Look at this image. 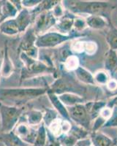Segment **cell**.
I'll use <instances>...</instances> for the list:
<instances>
[{
  "label": "cell",
  "mask_w": 117,
  "mask_h": 146,
  "mask_svg": "<svg viewBox=\"0 0 117 146\" xmlns=\"http://www.w3.org/2000/svg\"><path fill=\"white\" fill-rule=\"evenodd\" d=\"M66 11L77 16L82 14L89 15H100L110 21V15L116 6L107 1H80L64 0L61 1Z\"/></svg>",
  "instance_id": "6da1fadb"
},
{
  "label": "cell",
  "mask_w": 117,
  "mask_h": 146,
  "mask_svg": "<svg viewBox=\"0 0 117 146\" xmlns=\"http://www.w3.org/2000/svg\"><path fill=\"white\" fill-rule=\"evenodd\" d=\"M49 88H0V102L11 106H25L27 103L46 94Z\"/></svg>",
  "instance_id": "7a4b0ae2"
},
{
  "label": "cell",
  "mask_w": 117,
  "mask_h": 146,
  "mask_svg": "<svg viewBox=\"0 0 117 146\" xmlns=\"http://www.w3.org/2000/svg\"><path fill=\"white\" fill-rule=\"evenodd\" d=\"M19 58L23 64L21 72V83L32 78L47 75H52L56 78H58V70L56 66H49L40 60L30 58L23 52L19 53Z\"/></svg>",
  "instance_id": "3957f363"
},
{
  "label": "cell",
  "mask_w": 117,
  "mask_h": 146,
  "mask_svg": "<svg viewBox=\"0 0 117 146\" xmlns=\"http://www.w3.org/2000/svg\"><path fill=\"white\" fill-rule=\"evenodd\" d=\"M86 36V34L78 33L73 29L70 35H63L58 32H48L47 33L37 36L35 45L39 49L54 48L62 44L75 40V39H78Z\"/></svg>",
  "instance_id": "277c9868"
},
{
  "label": "cell",
  "mask_w": 117,
  "mask_h": 146,
  "mask_svg": "<svg viewBox=\"0 0 117 146\" xmlns=\"http://www.w3.org/2000/svg\"><path fill=\"white\" fill-rule=\"evenodd\" d=\"M25 112V106H11L0 102L1 133H8L13 131Z\"/></svg>",
  "instance_id": "5b68a950"
},
{
  "label": "cell",
  "mask_w": 117,
  "mask_h": 146,
  "mask_svg": "<svg viewBox=\"0 0 117 146\" xmlns=\"http://www.w3.org/2000/svg\"><path fill=\"white\" fill-rule=\"evenodd\" d=\"M37 36L34 32L33 29L31 27L24 33L19 45V53L23 52L27 56L34 59H39L40 49L36 46V40Z\"/></svg>",
  "instance_id": "8992f818"
},
{
  "label": "cell",
  "mask_w": 117,
  "mask_h": 146,
  "mask_svg": "<svg viewBox=\"0 0 117 146\" xmlns=\"http://www.w3.org/2000/svg\"><path fill=\"white\" fill-rule=\"evenodd\" d=\"M70 121H73L78 126L84 128L89 131L91 128L92 118L89 111L84 104H79L73 107L67 108Z\"/></svg>",
  "instance_id": "52a82bcc"
},
{
  "label": "cell",
  "mask_w": 117,
  "mask_h": 146,
  "mask_svg": "<svg viewBox=\"0 0 117 146\" xmlns=\"http://www.w3.org/2000/svg\"><path fill=\"white\" fill-rule=\"evenodd\" d=\"M57 19L54 16L51 10L41 13L35 17L33 21L34 32L37 36L47 33L52 27H55Z\"/></svg>",
  "instance_id": "ba28073f"
},
{
  "label": "cell",
  "mask_w": 117,
  "mask_h": 146,
  "mask_svg": "<svg viewBox=\"0 0 117 146\" xmlns=\"http://www.w3.org/2000/svg\"><path fill=\"white\" fill-rule=\"evenodd\" d=\"M79 87H76V83L74 82L72 78L67 75H64L58 77L49 87V91H51L57 95H60L64 93H77Z\"/></svg>",
  "instance_id": "9c48e42d"
},
{
  "label": "cell",
  "mask_w": 117,
  "mask_h": 146,
  "mask_svg": "<svg viewBox=\"0 0 117 146\" xmlns=\"http://www.w3.org/2000/svg\"><path fill=\"white\" fill-rule=\"evenodd\" d=\"M13 131L27 144L33 146L37 133V128L31 126L27 122H21L17 124Z\"/></svg>",
  "instance_id": "30bf717a"
},
{
  "label": "cell",
  "mask_w": 117,
  "mask_h": 146,
  "mask_svg": "<svg viewBox=\"0 0 117 146\" xmlns=\"http://www.w3.org/2000/svg\"><path fill=\"white\" fill-rule=\"evenodd\" d=\"M14 70H15V66L10 58L8 42L6 41L5 43V48H4L2 66L0 69V76L1 78H9L13 75Z\"/></svg>",
  "instance_id": "8fae6325"
},
{
  "label": "cell",
  "mask_w": 117,
  "mask_h": 146,
  "mask_svg": "<svg viewBox=\"0 0 117 146\" xmlns=\"http://www.w3.org/2000/svg\"><path fill=\"white\" fill-rule=\"evenodd\" d=\"M76 15L66 11L62 18L58 19L56 23L55 28L57 32L63 35H70L73 29L74 19Z\"/></svg>",
  "instance_id": "7c38bea8"
},
{
  "label": "cell",
  "mask_w": 117,
  "mask_h": 146,
  "mask_svg": "<svg viewBox=\"0 0 117 146\" xmlns=\"http://www.w3.org/2000/svg\"><path fill=\"white\" fill-rule=\"evenodd\" d=\"M15 20L19 27V32L25 33L30 28L32 23H33L34 18L31 14L30 10L23 8L18 13Z\"/></svg>",
  "instance_id": "4fadbf2b"
},
{
  "label": "cell",
  "mask_w": 117,
  "mask_h": 146,
  "mask_svg": "<svg viewBox=\"0 0 117 146\" xmlns=\"http://www.w3.org/2000/svg\"><path fill=\"white\" fill-rule=\"evenodd\" d=\"M46 94L47 96H48V98H49V101L51 103V105H53L54 109L58 112L59 115H60L63 119L71 121H70V115H69L67 108L64 106V105H63V103L59 100L58 96H57V94H55L54 93H53V92H51V91H49V90L47 91Z\"/></svg>",
  "instance_id": "5bb4252c"
},
{
  "label": "cell",
  "mask_w": 117,
  "mask_h": 146,
  "mask_svg": "<svg viewBox=\"0 0 117 146\" xmlns=\"http://www.w3.org/2000/svg\"><path fill=\"white\" fill-rule=\"evenodd\" d=\"M105 70L110 76L114 77L117 72V51L109 49L105 54L104 61Z\"/></svg>",
  "instance_id": "9a60e30c"
},
{
  "label": "cell",
  "mask_w": 117,
  "mask_h": 146,
  "mask_svg": "<svg viewBox=\"0 0 117 146\" xmlns=\"http://www.w3.org/2000/svg\"><path fill=\"white\" fill-rule=\"evenodd\" d=\"M93 146H116L117 143L101 131L91 132L89 136Z\"/></svg>",
  "instance_id": "2e32d148"
},
{
  "label": "cell",
  "mask_w": 117,
  "mask_h": 146,
  "mask_svg": "<svg viewBox=\"0 0 117 146\" xmlns=\"http://www.w3.org/2000/svg\"><path fill=\"white\" fill-rule=\"evenodd\" d=\"M63 105L67 108L73 107L79 104H84L86 100L84 96L74 93H64L62 94L57 95Z\"/></svg>",
  "instance_id": "e0dca14e"
},
{
  "label": "cell",
  "mask_w": 117,
  "mask_h": 146,
  "mask_svg": "<svg viewBox=\"0 0 117 146\" xmlns=\"http://www.w3.org/2000/svg\"><path fill=\"white\" fill-rule=\"evenodd\" d=\"M87 26L89 28L94 30H101L109 27L110 21L100 15H89L86 18Z\"/></svg>",
  "instance_id": "ac0fdd59"
},
{
  "label": "cell",
  "mask_w": 117,
  "mask_h": 146,
  "mask_svg": "<svg viewBox=\"0 0 117 146\" xmlns=\"http://www.w3.org/2000/svg\"><path fill=\"white\" fill-rule=\"evenodd\" d=\"M0 8H1V21H0L1 23L5 21L13 19L19 13L15 7V6L13 5V3L8 0L2 1Z\"/></svg>",
  "instance_id": "d6986e66"
},
{
  "label": "cell",
  "mask_w": 117,
  "mask_h": 146,
  "mask_svg": "<svg viewBox=\"0 0 117 146\" xmlns=\"http://www.w3.org/2000/svg\"><path fill=\"white\" fill-rule=\"evenodd\" d=\"M73 72L76 79L83 84L92 85V86L96 85L94 79L93 74L84 66L80 65Z\"/></svg>",
  "instance_id": "ffe728a7"
},
{
  "label": "cell",
  "mask_w": 117,
  "mask_h": 146,
  "mask_svg": "<svg viewBox=\"0 0 117 146\" xmlns=\"http://www.w3.org/2000/svg\"><path fill=\"white\" fill-rule=\"evenodd\" d=\"M26 122L29 126L33 127H38L43 121V111L40 110L31 109L24 113Z\"/></svg>",
  "instance_id": "44dd1931"
},
{
  "label": "cell",
  "mask_w": 117,
  "mask_h": 146,
  "mask_svg": "<svg viewBox=\"0 0 117 146\" xmlns=\"http://www.w3.org/2000/svg\"><path fill=\"white\" fill-rule=\"evenodd\" d=\"M0 142L3 143L5 146H32L21 140L13 131L8 133H1Z\"/></svg>",
  "instance_id": "7402d4cb"
},
{
  "label": "cell",
  "mask_w": 117,
  "mask_h": 146,
  "mask_svg": "<svg viewBox=\"0 0 117 146\" xmlns=\"http://www.w3.org/2000/svg\"><path fill=\"white\" fill-rule=\"evenodd\" d=\"M86 107L88 111H89L90 117L92 121L100 116V113L102 110V108H105L107 105V102L99 100V101H90L86 102L85 103Z\"/></svg>",
  "instance_id": "603a6c76"
},
{
  "label": "cell",
  "mask_w": 117,
  "mask_h": 146,
  "mask_svg": "<svg viewBox=\"0 0 117 146\" xmlns=\"http://www.w3.org/2000/svg\"><path fill=\"white\" fill-rule=\"evenodd\" d=\"M0 32L7 36H15L20 34L15 18L2 22L0 24Z\"/></svg>",
  "instance_id": "cb8c5ba5"
},
{
  "label": "cell",
  "mask_w": 117,
  "mask_h": 146,
  "mask_svg": "<svg viewBox=\"0 0 117 146\" xmlns=\"http://www.w3.org/2000/svg\"><path fill=\"white\" fill-rule=\"evenodd\" d=\"M59 2H60V1H49V0L41 1V2L38 5H37L35 8L30 10V13L33 16V18L35 19V17L41 13L53 10V8Z\"/></svg>",
  "instance_id": "d4e9b609"
},
{
  "label": "cell",
  "mask_w": 117,
  "mask_h": 146,
  "mask_svg": "<svg viewBox=\"0 0 117 146\" xmlns=\"http://www.w3.org/2000/svg\"><path fill=\"white\" fill-rule=\"evenodd\" d=\"M105 40L109 46V49L117 50V28L110 23L109 29L105 35Z\"/></svg>",
  "instance_id": "484cf974"
},
{
  "label": "cell",
  "mask_w": 117,
  "mask_h": 146,
  "mask_svg": "<svg viewBox=\"0 0 117 146\" xmlns=\"http://www.w3.org/2000/svg\"><path fill=\"white\" fill-rule=\"evenodd\" d=\"M48 139V130L46 126L42 123L37 127V133L33 146H45Z\"/></svg>",
  "instance_id": "4316f807"
},
{
  "label": "cell",
  "mask_w": 117,
  "mask_h": 146,
  "mask_svg": "<svg viewBox=\"0 0 117 146\" xmlns=\"http://www.w3.org/2000/svg\"><path fill=\"white\" fill-rule=\"evenodd\" d=\"M62 121H63L62 118H57V120L53 121L48 127H46L48 131L57 139L64 135L63 129H62Z\"/></svg>",
  "instance_id": "83f0119b"
},
{
  "label": "cell",
  "mask_w": 117,
  "mask_h": 146,
  "mask_svg": "<svg viewBox=\"0 0 117 146\" xmlns=\"http://www.w3.org/2000/svg\"><path fill=\"white\" fill-rule=\"evenodd\" d=\"M59 114L54 108H45L43 111V123L45 124L46 127L49 126L51 123L59 118Z\"/></svg>",
  "instance_id": "f1b7e54d"
},
{
  "label": "cell",
  "mask_w": 117,
  "mask_h": 146,
  "mask_svg": "<svg viewBox=\"0 0 117 146\" xmlns=\"http://www.w3.org/2000/svg\"><path fill=\"white\" fill-rule=\"evenodd\" d=\"M63 67L67 72H74L80 66V60L76 55H71L62 63Z\"/></svg>",
  "instance_id": "f546056e"
},
{
  "label": "cell",
  "mask_w": 117,
  "mask_h": 146,
  "mask_svg": "<svg viewBox=\"0 0 117 146\" xmlns=\"http://www.w3.org/2000/svg\"><path fill=\"white\" fill-rule=\"evenodd\" d=\"M94 79L96 85L105 86L110 79V76L105 70H98L94 74Z\"/></svg>",
  "instance_id": "4dcf8cb0"
},
{
  "label": "cell",
  "mask_w": 117,
  "mask_h": 146,
  "mask_svg": "<svg viewBox=\"0 0 117 146\" xmlns=\"http://www.w3.org/2000/svg\"><path fill=\"white\" fill-rule=\"evenodd\" d=\"M88 28L86 18H83L82 16H76L75 17L73 23V30L78 33H84L86 29Z\"/></svg>",
  "instance_id": "1f68e13d"
},
{
  "label": "cell",
  "mask_w": 117,
  "mask_h": 146,
  "mask_svg": "<svg viewBox=\"0 0 117 146\" xmlns=\"http://www.w3.org/2000/svg\"><path fill=\"white\" fill-rule=\"evenodd\" d=\"M57 139L60 143L61 146H74L76 142L78 141L77 138L75 137L73 135H72L70 133L62 135Z\"/></svg>",
  "instance_id": "d6a6232c"
},
{
  "label": "cell",
  "mask_w": 117,
  "mask_h": 146,
  "mask_svg": "<svg viewBox=\"0 0 117 146\" xmlns=\"http://www.w3.org/2000/svg\"><path fill=\"white\" fill-rule=\"evenodd\" d=\"M84 53L88 56H93L96 53L98 49V45L94 41H83Z\"/></svg>",
  "instance_id": "836d02e7"
},
{
  "label": "cell",
  "mask_w": 117,
  "mask_h": 146,
  "mask_svg": "<svg viewBox=\"0 0 117 146\" xmlns=\"http://www.w3.org/2000/svg\"><path fill=\"white\" fill-rule=\"evenodd\" d=\"M111 127H117V105H116L114 108L111 116L108 120L106 121L102 129Z\"/></svg>",
  "instance_id": "e575fe53"
},
{
  "label": "cell",
  "mask_w": 117,
  "mask_h": 146,
  "mask_svg": "<svg viewBox=\"0 0 117 146\" xmlns=\"http://www.w3.org/2000/svg\"><path fill=\"white\" fill-rule=\"evenodd\" d=\"M51 11H52V13H53V15H54V16L57 18V20H58V19L62 18V17L64 15L66 10H64V7L62 6V2H61V1H60V2L57 4L55 7L53 8V10H52Z\"/></svg>",
  "instance_id": "d590c367"
},
{
  "label": "cell",
  "mask_w": 117,
  "mask_h": 146,
  "mask_svg": "<svg viewBox=\"0 0 117 146\" xmlns=\"http://www.w3.org/2000/svg\"><path fill=\"white\" fill-rule=\"evenodd\" d=\"M106 122L104 118H102V117L98 116L96 119L94 120L93 125L92 126V131L91 132H95V131H98L100 129H102V126H104L105 123Z\"/></svg>",
  "instance_id": "8d00e7d4"
},
{
  "label": "cell",
  "mask_w": 117,
  "mask_h": 146,
  "mask_svg": "<svg viewBox=\"0 0 117 146\" xmlns=\"http://www.w3.org/2000/svg\"><path fill=\"white\" fill-rule=\"evenodd\" d=\"M41 2V0H21V4L23 8L32 10Z\"/></svg>",
  "instance_id": "74e56055"
},
{
  "label": "cell",
  "mask_w": 117,
  "mask_h": 146,
  "mask_svg": "<svg viewBox=\"0 0 117 146\" xmlns=\"http://www.w3.org/2000/svg\"><path fill=\"white\" fill-rule=\"evenodd\" d=\"M113 110L114 108H111L108 106H106L105 108H102V110L100 111V116L102 117V118L105 120V121H107L110 118V117L111 116V115H112L113 113Z\"/></svg>",
  "instance_id": "f35d334b"
},
{
  "label": "cell",
  "mask_w": 117,
  "mask_h": 146,
  "mask_svg": "<svg viewBox=\"0 0 117 146\" xmlns=\"http://www.w3.org/2000/svg\"><path fill=\"white\" fill-rule=\"evenodd\" d=\"M108 91L110 92H115L117 91V80L114 78H110L108 83L105 85Z\"/></svg>",
  "instance_id": "ab89813d"
},
{
  "label": "cell",
  "mask_w": 117,
  "mask_h": 146,
  "mask_svg": "<svg viewBox=\"0 0 117 146\" xmlns=\"http://www.w3.org/2000/svg\"><path fill=\"white\" fill-rule=\"evenodd\" d=\"M92 145V141H91L90 138L88 137L78 140V142H76L74 146H91Z\"/></svg>",
  "instance_id": "60d3db41"
},
{
  "label": "cell",
  "mask_w": 117,
  "mask_h": 146,
  "mask_svg": "<svg viewBox=\"0 0 117 146\" xmlns=\"http://www.w3.org/2000/svg\"><path fill=\"white\" fill-rule=\"evenodd\" d=\"M10 2L13 3V5L15 6V7L18 10L19 12H20L21 10H22L23 9V6H22L21 1H20V0H11Z\"/></svg>",
  "instance_id": "b9f144b4"
},
{
  "label": "cell",
  "mask_w": 117,
  "mask_h": 146,
  "mask_svg": "<svg viewBox=\"0 0 117 146\" xmlns=\"http://www.w3.org/2000/svg\"><path fill=\"white\" fill-rule=\"evenodd\" d=\"M2 56H3V53H2V51H0V58H2Z\"/></svg>",
  "instance_id": "7bdbcfd3"
},
{
  "label": "cell",
  "mask_w": 117,
  "mask_h": 146,
  "mask_svg": "<svg viewBox=\"0 0 117 146\" xmlns=\"http://www.w3.org/2000/svg\"><path fill=\"white\" fill-rule=\"evenodd\" d=\"M0 7H1V6H0ZM0 21H1V8H0Z\"/></svg>",
  "instance_id": "ee69618b"
},
{
  "label": "cell",
  "mask_w": 117,
  "mask_h": 146,
  "mask_svg": "<svg viewBox=\"0 0 117 146\" xmlns=\"http://www.w3.org/2000/svg\"><path fill=\"white\" fill-rule=\"evenodd\" d=\"M2 1H0V6L2 5Z\"/></svg>",
  "instance_id": "f6af8a7d"
},
{
  "label": "cell",
  "mask_w": 117,
  "mask_h": 146,
  "mask_svg": "<svg viewBox=\"0 0 117 146\" xmlns=\"http://www.w3.org/2000/svg\"><path fill=\"white\" fill-rule=\"evenodd\" d=\"M0 81H1V76H0Z\"/></svg>",
  "instance_id": "bcb514c9"
},
{
  "label": "cell",
  "mask_w": 117,
  "mask_h": 146,
  "mask_svg": "<svg viewBox=\"0 0 117 146\" xmlns=\"http://www.w3.org/2000/svg\"><path fill=\"white\" fill-rule=\"evenodd\" d=\"M91 146H93V145H91Z\"/></svg>",
  "instance_id": "7dc6e473"
},
{
  "label": "cell",
  "mask_w": 117,
  "mask_h": 146,
  "mask_svg": "<svg viewBox=\"0 0 117 146\" xmlns=\"http://www.w3.org/2000/svg\"><path fill=\"white\" fill-rule=\"evenodd\" d=\"M116 146H117V145H116Z\"/></svg>",
  "instance_id": "c3c4849f"
}]
</instances>
